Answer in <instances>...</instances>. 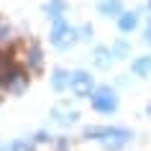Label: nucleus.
I'll return each instance as SVG.
<instances>
[{"label":"nucleus","instance_id":"obj_1","mask_svg":"<svg viewBox=\"0 0 151 151\" xmlns=\"http://www.w3.org/2000/svg\"><path fill=\"white\" fill-rule=\"evenodd\" d=\"M49 41H51L56 49H69V46H74V44L80 41V28H72L64 18H59V21H54V26H51Z\"/></svg>","mask_w":151,"mask_h":151},{"label":"nucleus","instance_id":"obj_2","mask_svg":"<svg viewBox=\"0 0 151 151\" xmlns=\"http://www.w3.org/2000/svg\"><path fill=\"white\" fill-rule=\"evenodd\" d=\"M90 103L95 108L97 113H103V115H110V113L118 110V95H115V90L113 87H97L90 97Z\"/></svg>","mask_w":151,"mask_h":151},{"label":"nucleus","instance_id":"obj_3","mask_svg":"<svg viewBox=\"0 0 151 151\" xmlns=\"http://www.w3.org/2000/svg\"><path fill=\"white\" fill-rule=\"evenodd\" d=\"M21 64L26 67L28 74H39L44 69V51H41V46L36 41L23 44V49H21Z\"/></svg>","mask_w":151,"mask_h":151},{"label":"nucleus","instance_id":"obj_4","mask_svg":"<svg viewBox=\"0 0 151 151\" xmlns=\"http://www.w3.org/2000/svg\"><path fill=\"white\" fill-rule=\"evenodd\" d=\"M69 90L74 92V95L80 97H92V92H95V82H92V74H90L87 69H74L72 72V80H69Z\"/></svg>","mask_w":151,"mask_h":151},{"label":"nucleus","instance_id":"obj_5","mask_svg":"<svg viewBox=\"0 0 151 151\" xmlns=\"http://www.w3.org/2000/svg\"><path fill=\"white\" fill-rule=\"evenodd\" d=\"M120 133H126V128H113V126H90V128H85V136L87 138H97L100 143L110 141V138H115Z\"/></svg>","mask_w":151,"mask_h":151},{"label":"nucleus","instance_id":"obj_6","mask_svg":"<svg viewBox=\"0 0 151 151\" xmlns=\"http://www.w3.org/2000/svg\"><path fill=\"white\" fill-rule=\"evenodd\" d=\"M28 82H31V74H28L26 69H21V72L16 74V77H13V80L8 82V87H5V92H8V95H21V92H26V87H28Z\"/></svg>","mask_w":151,"mask_h":151},{"label":"nucleus","instance_id":"obj_7","mask_svg":"<svg viewBox=\"0 0 151 151\" xmlns=\"http://www.w3.org/2000/svg\"><path fill=\"white\" fill-rule=\"evenodd\" d=\"M97 10H100V16H105V18H115V21H118V18L126 13L120 0H100Z\"/></svg>","mask_w":151,"mask_h":151},{"label":"nucleus","instance_id":"obj_8","mask_svg":"<svg viewBox=\"0 0 151 151\" xmlns=\"http://www.w3.org/2000/svg\"><path fill=\"white\" fill-rule=\"evenodd\" d=\"M18 41H16V31H13V26L5 21V18H0V51L3 49H10V46H16Z\"/></svg>","mask_w":151,"mask_h":151},{"label":"nucleus","instance_id":"obj_9","mask_svg":"<svg viewBox=\"0 0 151 151\" xmlns=\"http://www.w3.org/2000/svg\"><path fill=\"white\" fill-rule=\"evenodd\" d=\"M69 80H72V72H67V69H54L51 72V87L56 92L69 90Z\"/></svg>","mask_w":151,"mask_h":151},{"label":"nucleus","instance_id":"obj_10","mask_svg":"<svg viewBox=\"0 0 151 151\" xmlns=\"http://www.w3.org/2000/svg\"><path fill=\"white\" fill-rule=\"evenodd\" d=\"M44 13H46L51 21H59V18H64V13H67V3H64V0H49L46 5H44Z\"/></svg>","mask_w":151,"mask_h":151},{"label":"nucleus","instance_id":"obj_11","mask_svg":"<svg viewBox=\"0 0 151 151\" xmlns=\"http://www.w3.org/2000/svg\"><path fill=\"white\" fill-rule=\"evenodd\" d=\"M136 26H138V13H123V16L118 18V28H120V33H131V31H136Z\"/></svg>","mask_w":151,"mask_h":151},{"label":"nucleus","instance_id":"obj_12","mask_svg":"<svg viewBox=\"0 0 151 151\" xmlns=\"http://www.w3.org/2000/svg\"><path fill=\"white\" fill-rule=\"evenodd\" d=\"M131 72H133L136 77H146L151 72V56H138L131 62Z\"/></svg>","mask_w":151,"mask_h":151},{"label":"nucleus","instance_id":"obj_13","mask_svg":"<svg viewBox=\"0 0 151 151\" xmlns=\"http://www.w3.org/2000/svg\"><path fill=\"white\" fill-rule=\"evenodd\" d=\"M110 62H113V49L97 46L95 49V64H97V67H108Z\"/></svg>","mask_w":151,"mask_h":151},{"label":"nucleus","instance_id":"obj_14","mask_svg":"<svg viewBox=\"0 0 151 151\" xmlns=\"http://www.w3.org/2000/svg\"><path fill=\"white\" fill-rule=\"evenodd\" d=\"M123 54H128V44L126 41H118V44L113 46V56H123Z\"/></svg>","mask_w":151,"mask_h":151},{"label":"nucleus","instance_id":"obj_15","mask_svg":"<svg viewBox=\"0 0 151 151\" xmlns=\"http://www.w3.org/2000/svg\"><path fill=\"white\" fill-rule=\"evenodd\" d=\"M80 39H82V41L92 39V26H82V28H80Z\"/></svg>","mask_w":151,"mask_h":151},{"label":"nucleus","instance_id":"obj_16","mask_svg":"<svg viewBox=\"0 0 151 151\" xmlns=\"http://www.w3.org/2000/svg\"><path fill=\"white\" fill-rule=\"evenodd\" d=\"M143 41L151 46V21H149V26H146V31H143Z\"/></svg>","mask_w":151,"mask_h":151},{"label":"nucleus","instance_id":"obj_17","mask_svg":"<svg viewBox=\"0 0 151 151\" xmlns=\"http://www.w3.org/2000/svg\"><path fill=\"white\" fill-rule=\"evenodd\" d=\"M146 113H149V115H151V103H149V105H146Z\"/></svg>","mask_w":151,"mask_h":151},{"label":"nucleus","instance_id":"obj_18","mask_svg":"<svg viewBox=\"0 0 151 151\" xmlns=\"http://www.w3.org/2000/svg\"><path fill=\"white\" fill-rule=\"evenodd\" d=\"M149 8H151V0H149Z\"/></svg>","mask_w":151,"mask_h":151},{"label":"nucleus","instance_id":"obj_19","mask_svg":"<svg viewBox=\"0 0 151 151\" xmlns=\"http://www.w3.org/2000/svg\"><path fill=\"white\" fill-rule=\"evenodd\" d=\"M0 90H3V85H0Z\"/></svg>","mask_w":151,"mask_h":151}]
</instances>
